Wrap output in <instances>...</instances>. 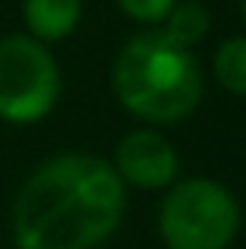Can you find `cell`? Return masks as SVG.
Masks as SVG:
<instances>
[{
  "label": "cell",
  "mask_w": 246,
  "mask_h": 249,
  "mask_svg": "<svg viewBox=\"0 0 246 249\" xmlns=\"http://www.w3.org/2000/svg\"><path fill=\"white\" fill-rule=\"evenodd\" d=\"M114 170L126 186L136 189H164L177 180L180 158L174 145L158 129H133L114 148Z\"/></svg>",
  "instance_id": "5b68a950"
},
{
  "label": "cell",
  "mask_w": 246,
  "mask_h": 249,
  "mask_svg": "<svg viewBox=\"0 0 246 249\" xmlns=\"http://www.w3.org/2000/svg\"><path fill=\"white\" fill-rule=\"evenodd\" d=\"M158 233L167 249H228L240 233V205L224 183L190 177L167 189Z\"/></svg>",
  "instance_id": "3957f363"
},
{
  "label": "cell",
  "mask_w": 246,
  "mask_h": 249,
  "mask_svg": "<svg viewBox=\"0 0 246 249\" xmlns=\"http://www.w3.org/2000/svg\"><path fill=\"white\" fill-rule=\"evenodd\" d=\"M240 13H243V19H246V0H240Z\"/></svg>",
  "instance_id": "30bf717a"
},
{
  "label": "cell",
  "mask_w": 246,
  "mask_h": 249,
  "mask_svg": "<svg viewBox=\"0 0 246 249\" xmlns=\"http://www.w3.org/2000/svg\"><path fill=\"white\" fill-rule=\"evenodd\" d=\"M60 67L44 41L22 35L0 38V120L32 126L57 107Z\"/></svg>",
  "instance_id": "277c9868"
},
{
  "label": "cell",
  "mask_w": 246,
  "mask_h": 249,
  "mask_svg": "<svg viewBox=\"0 0 246 249\" xmlns=\"http://www.w3.org/2000/svg\"><path fill=\"white\" fill-rule=\"evenodd\" d=\"M25 32L44 44L73 35L82 19V0H22Z\"/></svg>",
  "instance_id": "8992f818"
},
{
  "label": "cell",
  "mask_w": 246,
  "mask_h": 249,
  "mask_svg": "<svg viewBox=\"0 0 246 249\" xmlns=\"http://www.w3.org/2000/svg\"><path fill=\"white\" fill-rule=\"evenodd\" d=\"M111 85L129 114L155 126L186 120L205 91L193 48L177 44L158 25L133 35L120 48L111 70Z\"/></svg>",
  "instance_id": "7a4b0ae2"
},
{
  "label": "cell",
  "mask_w": 246,
  "mask_h": 249,
  "mask_svg": "<svg viewBox=\"0 0 246 249\" xmlns=\"http://www.w3.org/2000/svg\"><path fill=\"white\" fill-rule=\"evenodd\" d=\"M211 67L221 89H228L237 98H246V35H234L218 44Z\"/></svg>",
  "instance_id": "ba28073f"
},
{
  "label": "cell",
  "mask_w": 246,
  "mask_h": 249,
  "mask_svg": "<svg viewBox=\"0 0 246 249\" xmlns=\"http://www.w3.org/2000/svg\"><path fill=\"white\" fill-rule=\"evenodd\" d=\"M126 214V183L111 161L63 152L22 180L10 208L16 249H98Z\"/></svg>",
  "instance_id": "6da1fadb"
},
{
  "label": "cell",
  "mask_w": 246,
  "mask_h": 249,
  "mask_svg": "<svg viewBox=\"0 0 246 249\" xmlns=\"http://www.w3.org/2000/svg\"><path fill=\"white\" fill-rule=\"evenodd\" d=\"M177 0H117V6L123 10V16L136 19L142 25H161L164 16L174 10Z\"/></svg>",
  "instance_id": "9c48e42d"
},
{
  "label": "cell",
  "mask_w": 246,
  "mask_h": 249,
  "mask_svg": "<svg viewBox=\"0 0 246 249\" xmlns=\"http://www.w3.org/2000/svg\"><path fill=\"white\" fill-rule=\"evenodd\" d=\"M161 29H164L177 44L193 48V44H199L205 35H209L211 13L205 10V3H199V0H177L174 10L164 16V25H161Z\"/></svg>",
  "instance_id": "52a82bcc"
}]
</instances>
